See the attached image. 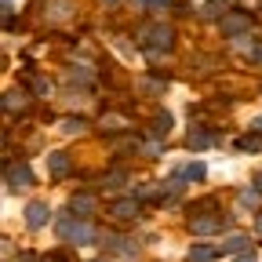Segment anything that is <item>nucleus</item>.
<instances>
[{"mask_svg": "<svg viewBox=\"0 0 262 262\" xmlns=\"http://www.w3.org/2000/svg\"><path fill=\"white\" fill-rule=\"evenodd\" d=\"M222 226H226V219H222V211L219 208H196L193 215H189V229H193V237H215V233H222Z\"/></svg>", "mask_w": 262, "mask_h": 262, "instance_id": "nucleus-1", "label": "nucleus"}, {"mask_svg": "<svg viewBox=\"0 0 262 262\" xmlns=\"http://www.w3.org/2000/svg\"><path fill=\"white\" fill-rule=\"evenodd\" d=\"M139 44L149 48V51H171V48H175V29L164 26V22L142 26V29H139Z\"/></svg>", "mask_w": 262, "mask_h": 262, "instance_id": "nucleus-2", "label": "nucleus"}, {"mask_svg": "<svg viewBox=\"0 0 262 262\" xmlns=\"http://www.w3.org/2000/svg\"><path fill=\"white\" fill-rule=\"evenodd\" d=\"M58 237L70 241V244H88V241L95 237V229H91V222H84L80 215L73 219V211H70V215L58 222Z\"/></svg>", "mask_w": 262, "mask_h": 262, "instance_id": "nucleus-3", "label": "nucleus"}, {"mask_svg": "<svg viewBox=\"0 0 262 262\" xmlns=\"http://www.w3.org/2000/svg\"><path fill=\"white\" fill-rule=\"evenodd\" d=\"M251 29V15L248 11H226L222 15V37H244V33Z\"/></svg>", "mask_w": 262, "mask_h": 262, "instance_id": "nucleus-4", "label": "nucleus"}, {"mask_svg": "<svg viewBox=\"0 0 262 262\" xmlns=\"http://www.w3.org/2000/svg\"><path fill=\"white\" fill-rule=\"evenodd\" d=\"M142 204H139V196H117V201L110 204V215L117 222H131V219H139Z\"/></svg>", "mask_w": 262, "mask_h": 262, "instance_id": "nucleus-5", "label": "nucleus"}, {"mask_svg": "<svg viewBox=\"0 0 262 262\" xmlns=\"http://www.w3.org/2000/svg\"><path fill=\"white\" fill-rule=\"evenodd\" d=\"M44 11L51 22H70L77 18V0H44Z\"/></svg>", "mask_w": 262, "mask_h": 262, "instance_id": "nucleus-6", "label": "nucleus"}, {"mask_svg": "<svg viewBox=\"0 0 262 262\" xmlns=\"http://www.w3.org/2000/svg\"><path fill=\"white\" fill-rule=\"evenodd\" d=\"M4 182H8V189H29L33 186V171L26 168V164H8Z\"/></svg>", "mask_w": 262, "mask_h": 262, "instance_id": "nucleus-7", "label": "nucleus"}, {"mask_svg": "<svg viewBox=\"0 0 262 262\" xmlns=\"http://www.w3.org/2000/svg\"><path fill=\"white\" fill-rule=\"evenodd\" d=\"M48 219H51V208H48L44 201H29V204H26V222H29L33 229L48 226Z\"/></svg>", "mask_w": 262, "mask_h": 262, "instance_id": "nucleus-8", "label": "nucleus"}, {"mask_svg": "<svg viewBox=\"0 0 262 262\" xmlns=\"http://www.w3.org/2000/svg\"><path fill=\"white\" fill-rule=\"evenodd\" d=\"M48 171L55 179H66V175H70V153H66V149H51L48 153Z\"/></svg>", "mask_w": 262, "mask_h": 262, "instance_id": "nucleus-9", "label": "nucleus"}, {"mask_svg": "<svg viewBox=\"0 0 262 262\" xmlns=\"http://www.w3.org/2000/svg\"><path fill=\"white\" fill-rule=\"evenodd\" d=\"M70 211L80 215V219L95 215V196H91V193H73V196H70Z\"/></svg>", "mask_w": 262, "mask_h": 262, "instance_id": "nucleus-10", "label": "nucleus"}, {"mask_svg": "<svg viewBox=\"0 0 262 262\" xmlns=\"http://www.w3.org/2000/svg\"><path fill=\"white\" fill-rule=\"evenodd\" d=\"M4 110H8V113H15V110H18V113L29 110V91H15V88H11V91L4 95Z\"/></svg>", "mask_w": 262, "mask_h": 262, "instance_id": "nucleus-11", "label": "nucleus"}, {"mask_svg": "<svg viewBox=\"0 0 262 262\" xmlns=\"http://www.w3.org/2000/svg\"><path fill=\"white\" fill-rule=\"evenodd\" d=\"M171 124H175L171 113H168V110H160V113L153 117V124H149V135H153V139H164V135L171 131Z\"/></svg>", "mask_w": 262, "mask_h": 262, "instance_id": "nucleus-12", "label": "nucleus"}, {"mask_svg": "<svg viewBox=\"0 0 262 262\" xmlns=\"http://www.w3.org/2000/svg\"><path fill=\"white\" fill-rule=\"evenodd\" d=\"M219 255H222V248H215V244H193L189 248V262H211Z\"/></svg>", "mask_w": 262, "mask_h": 262, "instance_id": "nucleus-13", "label": "nucleus"}, {"mask_svg": "<svg viewBox=\"0 0 262 262\" xmlns=\"http://www.w3.org/2000/svg\"><path fill=\"white\" fill-rule=\"evenodd\" d=\"M219 139H211V131L208 127H193L189 131V149H208V146H215Z\"/></svg>", "mask_w": 262, "mask_h": 262, "instance_id": "nucleus-14", "label": "nucleus"}, {"mask_svg": "<svg viewBox=\"0 0 262 262\" xmlns=\"http://www.w3.org/2000/svg\"><path fill=\"white\" fill-rule=\"evenodd\" d=\"M179 179H186V182H204V179H208V168L193 160V164H186V168L179 171Z\"/></svg>", "mask_w": 262, "mask_h": 262, "instance_id": "nucleus-15", "label": "nucleus"}, {"mask_svg": "<svg viewBox=\"0 0 262 262\" xmlns=\"http://www.w3.org/2000/svg\"><path fill=\"white\" fill-rule=\"evenodd\" d=\"M29 91L40 95V98H48V95H51V80H48V77H29Z\"/></svg>", "mask_w": 262, "mask_h": 262, "instance_id": "nucleus-16", "label": "nucleus"}, {"mask_svg": "<svg viewBox=\"0 0 262 262\" xmlns=\"http://www.w3.org/2000/svg\"><path fill=\"white\" fill-rule=\"evenodd\" d=\"M244 248H248L244 237H226V241H222V255H237V251H244Z\"/></svg>", "mask_w": 262, "mask_h": 262, "instance_id": "nucleus-17", "label": "nucleus"}, {"mask_svg": "<svg viewBox=\"0 0 262 262\" xmlns=\"http://www.w3.org/2000/svg\"><path fill=\"white\" fill-rule=\"evenodd\" d=\"M229 8H226V0H208L204 4V18H219V15H226Z\"/></svg>", "mask_w": 262, "mask_h": 262, "instance_id": "nucleus-18", "label": "nucleus"}, {"mask_svg": "<svg viewBox=\"0 0 262 262\" xmlns=\"http://www.w3.org/2000/svg\"><path fill=\"white\" fill-rule=\"evenodd\" d=\"M102 186H106V189H124V186H127V175H124V171H110Z\"/></svg>", "mask_w": 262, "mask_h": 262, "instance_id": "nucleus-19", "label": "nucleus"}, {"mask_svg": "<svg viewBox=\"0 0 262 262\" xmlns=\"http://www.w3.org/2000/svg\"><path fill=\"white\" fill-rule=\"evenodd\" d=\"M62 131H66V135H84L88 120H62Z\"/></svg>", "mask_w": 262, "mask_h": 262, "instance_id": "nucleus-20", "label": "nucleus"}, {"mask_svg": "<svg viewBox=\"0 0 262 262\" xmlns=\"http://www.w3.org/2000/svg\"><path fill=\"white\" fill-rule=\"evenodd\" d=\"M258 146H262L258 139H237V149H241V153H255Z\"/></svg>", "mask_w": 262, "mask_h": 262, "instance_id": "nucleus-21", "label": "nucleus"}, {"mask_svg": "<svg viewBox=\"0 0 262 262\" xmlns=\"http://www.w3.org/2000/svg\"><path fill=\"white\" fill-rule=\"evenodd\" d=\"M258 196H262L258 189H248V193H241V204H244V208H255V204H258Z\"/></svg>", "mask_w": 262, "mask_h": 262, "instance_id": "nucleus-22", "label": "nucleus"}, {"mask_svg": "<svg viewBox=\"0 0 262 262\" xmlns=\"http://www.w3.org/2000/svg\"><path fill=\"white\" fill-rule=\"evenodd\" d=\"M237 262H258V258H255V251H241V255H237Z\"/></svg>", "mask_w": 262, "mask_h": 262, "instance_id": "nucleus-23", "label": "nucleus"}, {"mask_svg": "<svg viewBox=\"0 0 262 262\" xmlns=\"http://www.w3.org/2000/svg\"><path fill=\"white\" fill-rule=\"evenodd\" d=\"M142 4H149V8H168L171 0H142Z\"/></svg>", "mask_w": 262, "mask_h": 262, "instance_id": "nucleus-24", "label": "nucleus"}, {"mask_svg": "<svg viewBox=\"0 0 262 262\" xmlns=\"http://www.w3.org/2000/svg\"><path fill=\"white\" fill-rule=\"evenodd\" d=\"M251 62H255V66H262V44H258V48L251 51Z\"/></svg>", "mask_w": 262, "mask_h": 262, "instance_id": "nucleus-25", "label": "nucleus"}, {"mask_svg": "<svg viewBox=\"0 0 262 262\" xmlns=\"http://www.w3.org/2000/svg\"><path fill=\"white\" fill-rule=\"evenodd\" d=\"M255 233H258V237H262V215H258V219H255Z\"/></svg>", "mask_w": 262, "mask_h": 262, "instance_id": "nucleus-26", "label": "nucleus"}, {"mask_svg": "<svg viewBox=\"0 0 262 262\" xmlns=\"http://www.w3.org/2000/svg\"><path fill=\"white\" fill-rule=\"evenodd\" d=\"M255 189H258V193H262V175H255Z\"/></svg>", "mask_w": 262, "mask_h": 262, "instance_id": "nucleus-27", "label": "nucleus"}, {"mask_svg": "<svg viewBox=\"0 0 262 262\" xmlns=\"http://www.w3.org/2000/svg\"><path fill=\"white\" fill-rule=\"evenodd\" d=\"M44 262H66V258H62V255H51V258H44Z\"/></svg>", "mask_w": 262, "mask_h": 262, "instance_id": "nucleus-28", "label": "nucleus"}, {"mask_svg": "<svg viewBox=\"0 0 262 262\" xmlns=\"http://www.w3.org/2000/svg\"><path fill=\"white\" fill-rule=\"evenodd\" d=\"M102 4H106V8H117V0H102Z\"/></svg>", "mask_w": 262, "mask_h": 262, "instance_id": "nucleus-29", "label": "nucleus"}, {"mask_svg": "<svg viewBox=\"0 0 262 262\" xmlns=\"http://www.w3.org/2000/svg\"><path fill=\"white\" fill-rule=\"evenodd\" d=\"M255 131H262V117H258V120H255Z\"/></svg>", "mask_w": 262, "mask_h": 262, "instance_id": "nucleus-30", "label": "nucleus"}, {"mask_svg": "<svg viewBox=\"0 0 262 262\" xmlns=\"http://www.w3.org/2000/svg\"><path fill=\"white\" fill-rule=\"evenodd\" d=\"M98 262H106V258H98Z\"/></svg>", "mask_w": 262, "mask_h": 262, "instance_id": "nucleus-31", "label": "nucleus"}]
</instances>
